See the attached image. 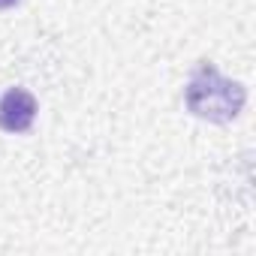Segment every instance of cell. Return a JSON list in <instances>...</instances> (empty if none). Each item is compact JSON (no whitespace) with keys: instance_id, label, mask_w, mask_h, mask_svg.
<instances>
[{"instance_id":"cell-1","label":"cell","mask_w":256,"mask_h":256,"mask_svg":"<svg viewBox=\"0 0 256 256\" xmlns=\"http://www.w3.org/2000/svg\"><path fill=\"white\" fill-rule=\"evenodd\" d=\"M184 102L196 118H205L214 124H229L244 108L247 90H244V84L223 78L211 64H202L184 90Z\"/></svg>"},{"instance_id":"cell-3","label":"cell","mask_w":256,"mask_h":256,"mask_svg":"<svg viewBox=\"0 0 256 256\" xmlns=\"http://www.w3.org/2000/svg\"><path fill=\"white\" fill-rule=\"evenodd\" d=\"M18 0H0V10H10V6H16Z\"/></svg>"},{"instance_id":"cell-2","label":"cell","mask_w":256,"mask_h":256,"mask_svg":"<svg viewBox=\"0 0 256 256\" xmlns=\"http://www.w3.org/2000/svg\"><path fill=\"white\" fill-rule=\"evenodd\" d=\"M36 96L24 88H12L0 96V130L6 133H28L36 118Z\"/></svg>"}]
</instances>
